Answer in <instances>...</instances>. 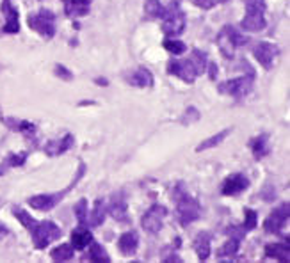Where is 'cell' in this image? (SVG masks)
Listing matches in <instances>:
<instances>
[{"mask_svg":"<svg viewBox=\"0 0 290 263\" xmlns=\"http://www.w3.org/2000/svg\"><path fill=\"white\" fill-rule=\"evenodd\" d=\"M84 173H86V164H84V162H80V164H78L77 175H75L73 181L66 187V189H64V191L57 192V194H39V196H34V197H31V199H29V205H31L32 208H36V210H39V211H48V210H52V208L55 207V205H59V201H61L62 197L66 196L68 192L72 191L73 187H75V185L78 183V181L82 180Z\"/></svg>","mask_w":290,"mask_h":263,"instance_id":"1","label":"cell"},{"mask_svg":"<svg viewBox=\"0 0 290 263\" xmlns=\"http://www.w3.org/2000/svg\"><path fill=\"white\" fill-rule=\"evenodd\" d=\"M91 244H93V242H91ZM88 260H91V262H105V263H109L110 256L105 253V249L102 247V245H98V244H93V245L89 247Z\"/></svg>","mask_w":290,"mask_h":263,"instance_id":"27","label":"cell"},{"mask_svg":"<svg viewBox=\"0 0 290 263\" xmlns=\"http://www.w3.org/2000/svg\"><path fill=\"white\" fill-rule=\"evenodd\" d=\"M166 215H167V210L164 205H153V207L143 215L141 224L145 228V231L155 235V233H159L162 229V224H164Z\"/></svg>","mask_w":290,"mask_h":263,"instance_id":"9","label":"cell"},{"mask_svg":"<svg viewBox=\"0 0 290 263\" xmlns=\"http://www.w3.org/2000/svg\"><path fill=\"white\" fill-rule=\"evenodd\" d=\"M32 233V244L36 249H45L47 245L57 240L62 235L61 228L57 224H54L52 221H45V222H36V226L31 229Z\"/></svg>","mask_w":290,"mask_h":263,"instance_id":"5","label":"cell"},{"mask_svg":"<svg viewBox=\"0 0 290 263\" xmlns=\"http://www.w3.org/2000/svg\"><path fill=\"white\" fill-rule=\"evenodd\" d=\"M118 247H119V253L123 254V256H132V254H135V251L139 247V235L135 231L123 233L118 240Z\"/></svg>","mask_w":290,"mask_h":263,"instance_id":"16","label":"cell"},{"mask_svg":"<svg viewBox=\"0 0 290 263\" xmlns=\"http://www.w3.org/2000/svg\"><path fill=\"white\" fill-rule=\"evenodd\" d=\"M96 84H104V86H107V80H102V78H98V80H96Z\"/></svg>","mask_w":290,"mask_h":263,"instance_id":"41","label":"cell"},{"mask_svg":"<svg viewBox=\"0 0 290 263\" xmlns=\"http://www.w3.org/2000/svg\"><path fill=\"white\" fill-rule=\"evenodd\" d=\"M2 11L5 15V25L2 27L4 34H16L20 31V21H18V9H16L11 0H4L2 2Z\"/></svg>","mask_w":290,"mask_h":263,"instance_id":"14","label":"cell"},{"mask_svg":"<svg viewBox=\"0 0 290 263\" xmlns=\"http://www.w3.org/2000/svg\"><path fill=\"white\" fill-rule=\"evenodd\" d=\"M73 254H75V249H73V245L61 244L59 247H55L52 253H50V256H52V260H55V262H68V260L73 258Z\"/></svg>","mask_w":290,"mask_h":263,"instance_id":"26","label":"cell"},{"mask_svg":"<svg viewBox=\"0 0 290 263\" xmlns=\"http://www.w3.org/2000/svg\"><path fill=\"white\" fill-rule=\"evenodd\" d=\"M290 215V207L289 203H283L280 207L276 208L272 213H271L264 222V229L267 233H272V235H278L281 231V228L285 226V222L289 221Z\"/></svg>","mask_w":290,"mask_h":263,"instance_id":"10","label":"cell"},{"mask_svg":"<svg viewBox=\"0 0 290 263\" xmlns=\"http://www.w3.org/2000/svg\"><path fill=\"white\" fill-rule=\"evenodd\" d=\"M161 18L162 31L169 34V36H178L185 29V15H183V11L180 9V5L176 2H171L167 7H164V15Z\"/></svg>","mask_w":290,"mask_h":263,"instance_id":"4","label":"cell"},{"mask_svg":"<svg viewBox=\"0 0 290 263\" xmlns=\"http://www.w3.org/2000/svg\"><path fill=\"white\" fill-rule=\"evenodd\" d=\"M27 160V153H18V155H11L7 158V165H23V162Z\"/></svg>","mask_w":290,"mask_h":263,"instance_id":"36","label":"cell"},{"mask_svg":"<svg viewBox=\"0 0 290 263\" xmlns=\"http://www.w3.org/2000/svg\"><path fill=\"white\" fill-rule=\"evenodd\" d=\"M13 211H15L16 219H18V221H20L21 224H23V226H25L27 229H29V231H31L32 228L36 226V221H34V217L29 215V213H27L25 210H21V208H15Z\"/></svg>","mask_w":290,"mask_h":263,"instance_id":"31","label":"cell"},{"mask_svg":"<svg viewBox=\"0 0 290 263\" xmlns=\"http://www.w3.org/2000/svg\"><path fill=\"white\" fill-rule=\"evenodd\" d=\"M224 2H228V0H218L216 4H224Z\"/></svg>","mask_w":290,"mask_h":263,"instance_id":"42","label":"cell"},{"mask_svg":"<svg viewBox=\"0 0 290 263\" xmlns=\"http://www.w3.org/2000/svg\"><path fill=\"white\" fill-rule=\"evenodd\" d=\"M93 242V235L89 231L88 228L78 226L72 231V245L73 249H78V251H84L88 247L89 244Z\"/></svg>","mask_w":290,"mask_h":263,"instance_id":"17","label":"cell"},{"mask_svg":"<svg viewBox=\"0 0 290 263\" xmlns=\"http://www.w3.org/2000/svg\"><path fill=\"white\" fill-rule=\"evenodd\" d=\"M253 73L248 75V77H238V78H232V80H226V82L219 84V91L223 94H230V96H235V98H242L251 91L253 88Z\"/></svg>","mask_w":290,"mask_h":263,"instance_id":"8","label":"cell"},{"mask_svg":"<svg viewBox=\"0 0 290 263\" xmlns=\"http://www.w3.org/2000/svg\"><path fill=\"white\" fill-rule=\"evenodd\" d=\"M210 75H212L210 78H216V75H218V68L214 66V64H212V70H210Z\"/></svg>","mask_w":290,"mask_h":263,"instance_id":"39","label":"cell"},{"mask_svg":"<svg viewBox=\"0 0 290 263\" xmlns=\"http://www.w3.org/2000/svg\"><path fill=\"white\" fill-rule=\"evenodd\" d=\"M194 4H196L198 7H203V9H210V7L216 5V2H214V0H194Z\"/></svg>","mask_w":290,"mask_h":263,"instance_id":"38","label":"cell"},{"mask_svg":"<svg viewBox=\"0 0 290 263\" xmlns=\"http://www.w3.org/2000/svg\"><path fill=\"white\" fill-rule=\"evenodd\" d=\"M238 245H240V238L232 237L228 242L224 244L223 247L218 251V256H219V258H224V256H228V258H230V256H235V254H237V251H238Z\"/></svg>","mask_w":290,"mask_h":263,"instance_id":"28","label":"cell"},{"mask_svg":"<svg viewBox=\"0 0 290 263\" xmlns=\"http://www.w3.org/2000/svg\"><path fill=\"white\" fill-rule=\"evenodd\" d=\"M249 187V180L240 173H235V175H230L223 183V196H237L242 191H246Z\"/></svg>","mask_w":290,"mask_h":263,"instance_id":"12","label":"cell"},{"mask_svg":"<svg viewBox=\"0 0 290 263\" xmlns=\"http://www.w3.org/2000/svg\"><path fill=\"white\" fill-rule=\"evenodd\" d=\"M248 43V37L238 34L232 25H226L223 31L218 34V47L221 48V52L226 59H233L235 55V48L242 47Z\"/></svg>","mask_w":290,"mask_h":263,"instance_id":"6","label":"cell"},{"mask_svg":"<svg viewBox=\"0 0 290 263\" xmlns=\"http://www.w3.org/2000/svg\"><path fill=\"white\" fill-rule=\"evenodd\" d=\"M191 62L194 64L198 73H203L205 71V68H207V55H205L203 52H199V50H194L191 55Z\"/></svg>","mask_w":290,"mask_h":263,"instance_id":"32","label":"cell"},{"mask_svg":"<svg viewBox=\"0 0 290 263\" xmlns=\"http://www.w3.org/2000/svg\"><path fill=\"white\" fill-rule=\"evenodd\" d=\"M232 132V130H223V132H219V134L212 135V137H208L207 140H203V142H199V146L196 148V151H203V150H210V148H216L218 144H221L226 137H228V134Z\"/></svg>","mask_w":290,"mask_h":263,"instance_id":"24","label":"cell"},{"mask_svg":"<svg viewBox=\"0 0 290 263\" xmlns=\"http://www.w3.org/2000/svg\"><path fill=\"white\" fill-rule=\"evenodd\" d=\"M164 48H166L167 52H171L173 55H180V53L185 52V45L181 41H171V39H167V41H164Z\"/></svg>","mask_w":290,"mask_h":263,"instance_id":"34","label":"cell"},{"mask_svg":"<svg viewBox=\"0 0 290 263\" xmlns=\"http://www.w3.org/2000/svg\"><path fill=\"white\" fill-rule=\"evenodd\" d=\"M109 213L112 217H114L116 221H127V205H125V201H116L114 199V203L110 205V208H109Z\"/></svg>","mask_w":290,"mask_h":263,"instance_id":"30","label":"cell"},{"mask_svg":"<svg viewBox=\"0 0 290 263\" xmlns=\"http://www.w3.org/2000/svg\"><path fill=\"white\" fill-rule=\"evenodd\" d=\"M194 249H196V254L199 260H208L210 256V235L208 233H201L198 235L196 240H194Z\"/></svg>","mask_w":290,"mask_h":263,"instance_id":"20","label":"cell"},{"mask_svg":"<svg viewBox=\"0 0 290 263\" xmlns=\"http://www.w3.org/2000/svg\"><path fill=\"white\" fill-rule=\"evenodd\" d=\"M89 5H91V0H66L64 11L70 18H78V16L88 15Z\"/></svg>","mask_w":290,"mask_h":263,"instance_id":"18","label":"cell"},{"mask_svg":"<svg viewBox=\"0 0 290 263\" xmlns=\"http://www.w3.org/2000/svg\"><path fill=\"white\" fill-rule=\"evenodd\" d=\"M246 2V16L242 20V29L248 32H258L265 29V2L264 0H244Z\"/></svg>","mask_w":290,"mask_h":263,"instance_id":"3","label":"cell"},{"mask_svg":"<svg viewBox=\"0 0 290 263\" xmlns=\"http://www.w3.org/2000/svg\"><path fill=\"white\" fill-rule=\"evenodd\" d=\"M265 256L267 258L280 260V262H289V245L269 244V245H265Z\"/></svg>","mask_w":290,"mask_h":263,"instance_id":"22","label":"cell"},{"mask_svg":"<svg viewBox=\"0 0 290 263\" xmlns=\"http://www.w3.org/2000/svg\"><path fill=\"white\" fill-rule=\"evenodd\" d=\"M256 61L265 68V70H271L272 64H274V59L278 57V48L271 43H258L253 50Z\"/></svg>","mask_w":290,"mask_h":263,"instance_id":"13","label":"cell"},{"mask_svg":"<svg viewBox=\"0 0 290 263\" xmlns=\"http://www.w3.org/2000/svg\"><path fill=\"white\" fill-rule=\"evenodd\" d=\"M105 213H107L105 203L98 199V201H96V205H94L93 211H91V215H88V222H86V224H89L91 228L100 226V224L105 221Z\"/></svg>","mask_w":290,"mask_h":263,"instance_id":"23","label":"cell"},{"mask_svg":"<svg viewBox=\"0 0 290 263\" xmlns=\"http://www.w3.org/2000/svg\"><path fill=\"white\" fill-rule=\"evenodd\" d=\"M29 27L39 32L45 37H54L55 34V16L47 9H41L37 15L29 16Z\"/></svg>","mask_w":290,"mask_h":263,"instance_id":"7","label":"cell"},{"mask_svg":"<svg viewBox=\"0 0 290 263\" xmlns=\"http://www.w3.org/2000/svg\"><path fill=\"white\" fill-rule=\"evenodd\" d=\"M173 197L176 201V215L181 226H189L191 222H194L199 217V203L191 197L185 191H180V187L173 191Z\"/></svg>","mask_w":290,"mask_h":263,"instance_id":"2","label":"cell"},{"mask_svg":"<svg viewBox=\"0 0 290 263\" xmlns=\"http://www.w3.org/2000/svg\"><path fill=\"white\" fill-rule=\"evenodd\" d=\"M55 73H57V75L62 78V80H72V78H73L72 73L68 71V70L62 66V64H57V66H55Z\"/></svg>","mask_w":290,"mask_h":263,"instance_id":"37","label":"cell"},{"mask_svg":"<svg viewBox=\"0 0 290 263\" xmlns=\"http://www.w3.org/2000/svg\"><path fill=\"white\" fill-rule=\"evenodd\" d=\"M256 211L254 210H246V221H244V231L246 229H254L256 228V222H258V219H256Z\"/></svg>","mask_w":290,"mask_h":263,"instance_id":"35","label":"cell"},{"mask_svg":"<svg viewBox=\"0 0 290 263\" xmlns=\"http://www.w3.org/2000/svg\"><path fill=\"white\" fill-rule=\"evenodd\" d=\"M145 13L150 18H161L164 15V5L161 4V0H148L145 4Z\"/></svg>","mask_w":290,"mask_h":263,"instance_id":"29","label":"cell"},{"mask_svg":"<svg viewBox=\"0 0 290 263\" xmlns=\"http://www.w3.org/2000/svg\"><path fill=\"white\" fill-rule=\"evenodd\" d=\"M5 167H7V164H0V176L4 175V171H5Z\"/></svg>","mask_w":290,"mask_h":263,"instance_id":"40","label":"cell"},{"mask_svg":"<svg viewBox=\"0 0 290 263\" xmlns=\"http://www.w3.org/2000/svg\"><path fill=\"white\" fill-rule=\"evenodd\" d=\"M251 151L256 158H264L269 153V135L262 134L251 140Z\"/></svg>","mask_w":290,"mask_h":263,"instance_id":"21","label":"cell"},{"mask_svg":"<svg viewBox=\"0 0 290 263\" xmlns=\"http://www.w3.org/2000/svg\"><path fill=\"white\" fill-rule=\"evenodd\" d=\"M73 142H75L73 134H66L64 137H61V139L47 142V144H45V153H47L48 157H59L62 155V153H66L73 146Z\"/></svg>","mask_w":290,"mask_h":263,"instance_id":"15","label":"cell"},{"mask_svg":"<svg viewBox=\"0 0 290 263\" xmlns=\"http://www.w3.org/2000/svg\"><path fill=\"white\" fill-rule=\"evenodd\" d=\"M128 82L135 88H151L153 86V75H151L150 70L139 68L128 77Z\"/></svg>","mask_w":290,"mask_h":263,"instance_id":"19","label":"cell"},{"mask_svg":"<svg viewBox=\"0 0 290 263\" xmlns=\"http://www.w3.org/2000/svg\"><path fill=\"white\" fill-rule=\"evenodd\" d=\"M75 215H77L80 224H86V222H88V201H86V199H80V201L75 205Z\"/></svg>","mask_w":290,"mask_h":263,"instance_id":"33","label":"cell"},{"mask_svg":"<svg viewBox=\"0 0 290 263\" xmlns=\"http://www.w3.org/2000/svg\"><path fill=\"white\" fill-rule=\"evenodd\" d=\"M4 123L13 130H18L21 134L25 135H32V132L36 130V126L29 121H18V119H13V118H4Z\"/></svg>","mask_w":290,"mask_h":263,"instance_id":"25","label":"cell"},{"mask_svg":"<svg viewBox=\"0 0 290 263\" xmlns=\"http://www.w3.org/2000/svg\"><path fill=\"white\" fill-rule=\"evenodd\" d=\"M167 71L173 73L175 77L181 78L183 82H189V84L194 82L196 77L199 75V73L196 71L194 64L191 62V59H187V61H171L169 66H167Z\"/></svg>","mask_w":290,"mask_h":263,"instance_id":"11","label":"cell"}]
</instances>
